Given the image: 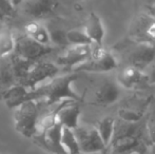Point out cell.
I'll list each match as a JSON object with an SVG mask.
<instances>
[{"mask_svg": "<svg viewBox=\"0 0 155 154\" xmlns=\"http://www.w3.org/2000/svg\"><path fill=\"white\" fill-rule=\"evenodd\" d=\"M67 38L70 45L94 44L84 30H70L67 31Z\"/></svg>", "mask_w": 155, "mask_h": 154, "instance_id": "cell-22", "label": "cell"}, {"mask_svg": "<svg viewBox=\"0 0 155 154\" xmlns=\"http://www.w3.org/2000/svg\"><path fill=\"white\" fill-rule=\"evenodd\" d=\"M25 34L29 35L30 37L33 38L34 40L38 41L39 43H42L45 45H51V37H50L49 29L43 27L41 23L37 21H32L28 23L25 27Z\"/></svg>", "mask_w": 155, "mask_h": 154, "instance_id": "cell-18", "label": "cell"}, {"mask_svg": "<svg viewBox=\"0 0 155 154\" xmlns=\"http://www.w3.org/2000/svg\"><path fill=\"white\" fill-rule=\"evenodd\" d=\"M50 37H51V43L57 47H67L69 44V41L67 38V32L61 29L49 30Z\"/></svg>", "mask_w": 155, "mask_h": 154, "instance_id": "cell-24", "label": "cell"}, {"mask_svg": "<svg viewBox=\"0 0 155 154\" xmlns=\"http://www.w3.org/2000/svg\"><path fill=\"white\" fill-rule=\"evenodd\" d=\"M41 112L37 100H25L14 108V128L19 134L27 138H35L38 133Z\"/></svg>", "mask_w": 155, "mask_h": 154, "instance_id": "cell-2", "label": "cell"}, {"mask_svg": "<svg viewBox=\"0 0 155 154\" xmlns=\"http://www.w3.org/2000/svg\"><path fill=\"white\" fill-rule=\"evenodd\" d=\"M79 75L77 73H69V74L56 76L53 79L40 84L34 90H29L20 100L19 105L25 100H37L42 103L45 106H56L64 100L81 101L82 97L75 92L72 84L78 79Z\"/></svg>", "mask_w": 155, "mask_h": 154, "instance_id": "cell-1", "label": "cell"}, {"mask_svg": "<svg viewBox=\"0 0 155 154\" xmlns=\"http://www.w3.org/2000/svg\"><path fill=\"white\" fill-rule=\"evenodd\" d=\"M127 154H143V153H141V151L136 150V151H132V152H129V153H127Z\"/></svg>", "mask_w": 155, "mask_h": 154, "instance_id": "cell-29", "label": "cell"}, {"mask_svg": "<svg viewBox=\"0 0 155 154\" xmlns=\"http://www.w3.org/2000/svg\"><path fill=\"white\" fill-rule=\"evenodd\" d=\"M129 39L137 43L155 47V16L148 13H140L132 20L128 31Z\"/></svg>", "mask_w": 155, "mask_h": 154, "instance_id": "cell-5", "label": "cell"}, {"mask_svg": "<svg viewBox=\"0 0 155 154\" xmlns=\"http://www.w3.org/2000/svg\"><path fill=\"white\" fill-rule=\"evenodd\" d=\"M134 47L129 52V64L145 71L149 64L155 60V47L146 43L134 42Z\"/></svg>", "mask_w": 155, "mask_h": 154, "instance_id": "cell-12", "label": "cell"}, {"mask_svg": "<svg viewBox=\"0 0 155 154\" xmlns=\"http://www.w3.org/2000/svg\"><path fill=\"white\" fill-rule=\"evenodd\" d=\"M62 128L59 123H56L51 127L39 131L34 139L39 140V144L52 154H67L61 145Z\"/></svg>", "mask_w": 155, "mask_h": 154, "instance_id": "cell-10", "label": "cell"}, {"mask_svg": "<svg viewBox=\"0 0 155 154\" xmlns=\"http://www.w3.org/2000/svg\"><path fill=\"white\" fill-rule=\"evenodd\" d=\"M16 49V37L8 29H0V58L12 55Z\"/></svg>", "mask_w": 155, "mask_h": 154, "instance_id": "cell-20", "label": "cell"}, {"mask_svg": "<svg viewBox=\"0 0 155 154\" xmlns=\"http://www.w3.org/2000/svg\"><path fill=\"white\" fill-rule=\"evenodd\" d=\"M59 0H23L20 4L25 14L34 18H42L57 8Z\"/></svg>", "mask_w": 155, "mask_h": 154, "instance_id": "cell-15", "label": "cell"}, {"mask_svg": "<svg viewBox=\"0 0 155 154\" xmlns=\"http://www.w3.org/2000/svg\"><path fill=\"white\" fill-rule=\"evenodd\" d=\"M4 17H5V16H4V15H3V13H2L1 11H0V19H1V20H2V19H3Z\"/></svg>", "mask_w": 155, "mask_h": 154, "instance_id": "cell-30", "label": "cell"}, {"mask_svg": "<svg viewBox=\"0 0 155 154\" xmlns=\"http://www.w3.org/2000/svg\"><path fill=\"white\" fill-rule=\"evenodd\" d=\"M118 116L120 120L127 121V123H139L143 116V111L129 109V108H121L118 110Z\"/></svg>", "mask_w": 155, "mask_h": 154, "instance_id": "cell-23", "label": "cell"}, {"mask_svg": "<svg viewBox=\"0 0 155 154\" xmlns=\"http://www.w3.org/2000/svg\"><path fill=\"white\" fill-rule=\"evenodd\" d=\"M143 73L146 75V80H147L148 84L155 86V60L146 68Z\"/></svg>", "mask_w": 155, "mask_h": 154, "instance_id": "cell-26", "label": "cell"}, {"mask_svg": "<svg viewBox=\"0 0 155 154\" xmlns=\"http://www.w3.org/2000/svg\"><path fill=\"white\" fill-rule=\"evenodd\" d=\"M74 133L77 137L81 153L104 152L107 149V146L100 137L96 127L78 126L76 129H74Z\"/></svg>", "mask_w": 155, "mask_h": 154, "instance_id": "cell-8", "label": "cell"}, {"mask_svg": "<svg viewBox=\"0 0 155 154\" xmlns=\"http://www.w3.org/2000/svg\"><path fill=\"white\" fill-rule=\"evenodd\" d=\"M98 130L101 139L104 140V145L108 148L111 145V142L113 139V136L115 133V128H116V121L113 117H104L102 119H100L99 123L96 126Z\"/></svg>", "mask_w": 155, "mask_h": 154, "instance_id": "cell-19", "label": "cell"}, {"mask_svg": "<svg viewBox=\"0 0 155 154\" xmlns=\"http://www.w3.org/2000/svg\"><path fill=\"white\" fill-rule=\"evenodd\" d=\"M80 113L81 110H80L79 101L64 100L56 105L55 108L57 123H59L62 127L72 130L76 129L79 126Z\"/></svg>", "mask_w": 155, "mask_h": 154, "instance_id": "cell-9", "label": "cell"}, {"mask_svg": "<svg viewBox=\"0 0 155 154\" xmlns=\"http://www.w3.org/2000/svg\"><path fill=\"white\" fill-rule=\"evenodd\" d=\"M1 21H2V20H1V19H0V29H1V28H2V27H1Z\"/></svg>", "mask_w": 155, "mask_h": 154, "instance_id": "cell-32", "label": "cell"}, {"mask_svg": "<svg viewBox=\"0 0 155 154\" xmlns=\"http://www.w3.org/2000/svg\"><path fill=\"white\" fill-rule=\"evenodd\" d=\"M146 79V75L143 71L139 70L138 68L127 64L118 71L116 76V81L121 88L127 90H134L141 84L143 80Z\"/></svg>", "mask_w": 155, "mask_h": 154, "instance_id": "cell-16", "label": "cell"}, {"mask_svg": "<svg viewBox=\"0 0 155 154\" xmlns=\"http://www.w3.org/2000/svg\"><path fill=\"white\" fill-rule=\"evenodd\" d=\"M143 130L138 123H127L121 120L115 128V133L111 142L112 149L117 154H127L132 151H141Z\"/></svg>", "mask_w": 155, "mask_h": 154, "instance_id": "cell-3", "label": "cell"}, {"mask_svg": "<svg viewBox=\"0 0 155 154\" xmlns=\"http://www.w3.org/2000/svg\"><path fill=\"white\" fill-rule=\"evenodd\" d=\"M149 13H150V14L153 15V16H155V4L149 8Z\"/></svg>", "mask_w": 155, "mask_h": 154, "instance_id": "cell-28", "label": "cell"}, {"mask_svg": "<svg viewBox=\"0 0 155 154\" xmlns=\"http://www.w3.org/2000/svg\"><path fill=\"white\" fill-rule=\"evenodd\" d=\"M84 31L93 41L94 44H102V40L104 38V28L101 22V19L94 12L90 13L88 19H87Z\"/></svg>", "mask_w": 155, "mask_h": 154, "instance_id": "cell-17", "label": "cell"}, {"mask_svg": "<svg viewBox=\"0 0 155 154\" xmlns=\"http://www.w3.org/2000/svg\"><path fill=\"white\" fill-rule=\"evenodd\" d=\"M118 67L116 58L111 52L104 49L101 45L93 44L91 57L78 66L74 71H84L92 73H106L113 71Z\"/></svg>", "mask_w": 155, "mask_h": 154, "instance_id": "cell-6", "label": "cell"}, {"mask_svg": "<svg viewBox=\"0 0 155 154\" xmlns=\"http://www.w3.org/2000/svg\"><path fill=\"white\" fill-rule=\"evenodd\" d=\"M20 84L15 70L12 55L0 58V96L3 97L8 91Z\"/></svg>", "mask_w": 155, "mask_h": 154, "instance_id": "cell-13", "label": "cell"}, {"mask_svg": "<svg viewBox=\"0 0 155 154\" xmlns=\"http://www.w3.org/2000/svg\"><path fill=\"white\" fill-rule=\"evenodd\" d=\"M53 52L52 45H45L34 40L27 34L16 37V49L14 54L21 59L34 64Z\"/></svg>", "mask_w": 155, "mask_h": 154, "instance_id": "cell-7", "label": "cell"}, {"mask_svg": "<svg viewBox=\"0 0 155 154\" xmlns=\"http://www.w3.org/2000/svg\"><path fill=\"white\" fill-rule=\"evenodd\" d=\"M61 145L63 150L67 154H81L79 144H78L77 137L74 133V130L65 127L62 128Z\"/></svg>", "mask_w": 155, "mask_h": 154, "instance_id": "cell-21", "label": "cell"}, {"mask_svg": "<svg viewBox=\"0 0 155 154\" xmlns=\"http://www.w3.org/2000/svg\"><path fill=\"white\" fill-rule=\"evenodd\" d=\"M145 1H146V3H147L148 8H150V6H152L155 4V0H145Z\"/></svg>", "mask_w": 155, "mask_h": 154, "instance_id": "cell-27", "label": "cell"}, {"mask_svg": "<svg viewBox=\"0 0 155 154\" xmlns=\"http://www.w3.org/2000/svg\"><path fill=\"white\" fill-rule=\"evenodd\" d=\"M0 11L5 17H12L15 14V5L12 0H0Z\"/></svg>", "mask_w": 155, "mask_h": 154, "instance_id": "cell-25", "label": "cell"}, {"mask_svg": "<svg viewBox=\"0 0 155 154\" xmlns=\"http://www.w3.org/2000/svg\"><path fill=\"white\" fill-rule=\"evenodd\" d=\"M60 69V66L57 64L41 59L31 64L27 74L21 79L20 84H22L28 90H34L40 84L58 76Z\"/></svg>", "mask_w": 155, "mask_h": 154, "instance_id": "cell-4", "label": "cell"}, {"mask_svg": "<svg viewBox=\"0 0 155 154\" xmlns=\"http://www.w3.org/2000/svg\"><path fill=\"white\" fill-rule=\"evenodd\" d=\"M81 154H102V152H95V153H81Z\"/></svg>", "mask_w": 155, "mask_h": 154, "instance_id": "cell-31", "label": "cell"}, {"mask_svg": "<svg viewBox=\"0 0 155 154\" xmlns=\"http://www.w3.org/2000/svg\"><path fill=\"white\" fill-rule=\"evenodd\" d=\"M121 87L118 84L111 80L102 82L94 94V103L101 107H108L115 103L121 95Z\"/></svg>", "mask_w": 155, "mask_h": 154, "instance_id": "cell-14", "label": "cell"}, {"mask_svg": "<svg viewBox=\"0 0 155 154\" xmlns=\"http://www.w3.org/2000/svg\"><path fill=\"white\" fill-rule=\"evenodd\" d=\"M93 44L71 45L57 59V64L63 68L76 69L91 57Z\"/></svg>", "mask_w": 155, "mask_h": 154, "instance_id": "cell-11", "label": "cell"}]
</instances>
